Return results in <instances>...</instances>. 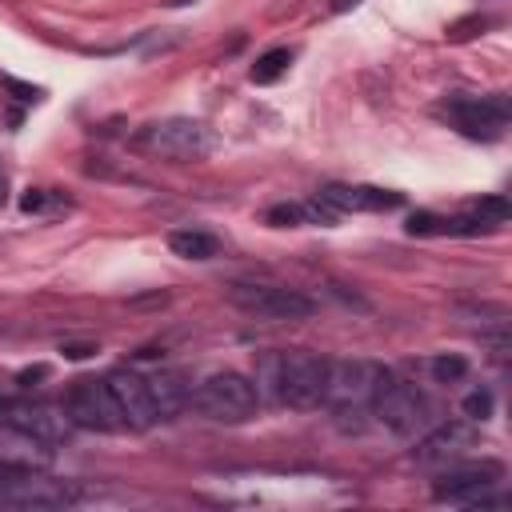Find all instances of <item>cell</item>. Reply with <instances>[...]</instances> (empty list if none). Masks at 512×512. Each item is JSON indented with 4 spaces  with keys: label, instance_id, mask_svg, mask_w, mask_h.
<instances>
[{
    "label": "cell",
    "instance_id": "ffe728a7",
    "mask_svg": "<svg viewBox=\"0 0 512 512\" xmlns=\"http://www.w3.org/2000/svg\"><path fill=\"white\" fill-rule=\"evenodd\" d=\"M264 220L276 224V228H296V224L308 220V208H304V204H272Z\"/></svg>",
    "mask_w": 512,
    "mask_h": 512
},
{
    "label": "cell",
    "instance_id": "277c9868",
    "mask_svg": "<svg viewBox=\"0 0 512 512\" xmlns=\"http://www.w3.org/2000/svg\"><path fill=\"white\" fill-rule=\"evenodd\" d=\"M504 468L496 460H452L444 464V472L432 480V496L440 504H464V508H504V496H492V488L500 484Z\"/></svg>",
    "mask_w": 512,
    "mask_h": 512
},
{
    "label": "cell",
    "instance_id": "d6986e66",
    "mask_svg": "<svg viewBox=\"0 0 512 512\" xmlns=\"http://www.w3.org/2000/svg\"><path fill=\"white\" fill-rule=\"evenodd\" d=\"M472 212H476V216H484L492 228H500V224H508V212H512V208H508V200H504V196H480V200L472 204Z\"/></svg>",
    "mask_w": 512,
    "mask_h": 512
},
{
    "label": "cell",
    "instance_id": "d4e9b609",
    "mask_svg": "<svg viewBox=\"0 0 512 512\" xmlns=\"http://www.w3.org/2000/svg\"><path fill=\"white\" fill-rule=\"evenodd\" d=\"M360 0H332V12H348V8H356Z\"/></svg>",
    "mask_w": 512,
    "mask_h": 512
},
{
    "label": "cell",
    "instance_id": "4fadbf2b",
    "mask_svg": "<svg viewBox=\"0 0 512 512\" xmlns=\"http://www.w3.org/2000/svg\"><path fill=\"white\" fill-rule=\"evenodd\" d=\"M104 380H108V392L116 396V404H120L128 428H152V424H156L144 372H136V368H112Z\"/></svg>",
    "mask_w": 512,
    "mask_h": 512
},
{
    "label": "cell",
    "instance_id": "5bb4252c",
    "mask_svg": "<svg viewBox=\"0 0 512 512\" xmlns=\"http://www.w3.org/2000/svg\"><path fill=\"white\" fill-rule=\"evenodd\" d=\"M320 200L332 212H384L400 204V192L388 188H372V184H324Z\"/></svg>",
    "mask_w": 512,
    "mask_h": 512
},
{
    "label": "cell",
    "instance_id": "8992f818",
    "mask_svg": "<svg viewBox=\"0 0 512 512\" xmlns=\"http://www.w3.org/2000/svg\"><path fill=\"white\" fill-rule=\"evenodd\" d=\"M440 116L468 140H500L504 128H508V96L504 92H492V96H448L440 104Z\"/></svg>",
    "mask_w": 512,
    "mask_h": 512
},
{
    "label": "cell",
    "instance_id": "ac0fdd59",
    "mask_svg": "<svg viewBox=\"0 0 512 512\" xmlns=\"http://www.w3.org/2000/svg\"><path fill=\"white\" fill-rule=\"evenodd\" d=\"M432 376H436L440 384H456V380H464V376H468V360H464V356L444 352V356H436V360H432Z\"/></svg>",
    "mask_w": 512,
    "mask_h": 512
},
{
    "label": "cell",
    "instance_id": "4316f807",
    "mask_svg": "<svg viewBox=\"0 0 512 512\" xmlns=\"http://www.w3.org/2000/svg\"><path fill=\"white\" fill-rule=\"evenodd\" d=\"M8 408H12V400H8V396H0V416H4Z\"/></svg>",
    "mask_w": 512,
    "mask_h": 512
},
{
    "label": "cell",
    "instance_id": "8fae6325",
    "mask_svg": "<svg viewBox=\"0 0 512 512\" xmlns=\"http://www.w3.org/2000/svg\"><path fill=\"white\" fill-rule=\"evenodd\" d=\"M4 420L12 424V432L36 440V444H60L72 432V420L64 408H48V404H12L4 412Z\"/></svg>",
    "mask_w": 512,
    "mask_h": 512
},
{
    "label": "cell",
    "instance_id": "30bf717a",
    "mask_svg": "<svg viewBox=\"0 0 512 512\" xmlns=\"http://www.w3.org/2000/svg\"><path fill=\"white\" fill-rule=\"evenodd\" d=\"M228 300L256 316V320H308L316 312V304L296 292V288H276V284H228Z\"/></svg>",
    "mask_w": 512,
    "mask_h": 512
},
{
    "label": "cell",
    "instance_id": "83f0119b",
    "mask_svg": "<svg viewBox=\"0 0 512 512\" xmlns=\"http://www.w3.org/2000/svg\"><path fill=\"white\" fill-rule=\"evenodd\" d=\"M168 8H184V4H192V0H164Z\"/></svg>",
    "mask_w": 512,
    "mask_h": 512
},
{
    "label": "cell",
    "instance_id": "3957f363",
    "mask_svg": "<svg viewBox=\"0 0 512 512\" xmlns=\"http://www.w3.org/2000/svg\"><path fill=\"white\" fill-rule=\"evenodd\" d=\"M192 408L212 424H248L260 408V392L244 372H212L188 392Z\"/></svg>",
    "mask_w": 512,
    "mask_h": 512
},
{
    "label": "cell",
    "instance_id": "6da1fadb",
    "mask_svg": "<svg viewBox=\"0 0 512 512\" xmlns=\"http://www.w3.org/2000/svg\"><path fill=\"white\" fill-rule=\"evenodd\" d=\"M328 364L316 352H264L256 360V392L260 400H272L280 408H320L324 404V384H328Z\"/></svg>",
    "mask_w": 512,
    "mask_h": 512
},
{
    "label": "cell",
    "instance_id": "52a82bcc",
    "mask_svg": "<svg viewBox=\"0 0 512 512\" xmlns=\"http://www.w3.org/2000/svg\"><path fill=\"white\" fill-rule=\"evenodd\" d=\"M136 144L152 156H164V160H200V156H208L212 136L192 116H164V120L144 124L136 132Z\"/></svg>",
    "mask_w": 512,
    "mask_h": 512
},
{
    "label": "cell",
    "instance_id": "7402d4cb",
    "mask_svg": "<svg viewBox=\"0 0 512 512\" xmlns=\"http://www.w3.org/2000/svg\"><path fill=\"white\" fill-rule=\"evenodd\" d=\"M52 200H56V196H52L48 188H28V192L20 196V208H24V212H44Z\"/></svg>",
    "mask_w": 512,
    "mask_h": 512
},
{
    "label": "cell",
    "instance_id": "9c48e42d",
    "mask_svg": "<svg viewBox=\"0 0 512 512\" xmlns=\"http://www.w3.org/2000/svg\"><path fill=\"white\" fill-rule=\"evenodd\" d=\"M64 412L72 420V428H88V432H124L128 420L116 404V396L108 392V380H76L64 396Z\"/></svg>",
    "mask_w": 512,
    "mask_h": 512
},
{
    "label": "cell",
    "instance_id": "cb8c5ba5",
    "mask_svg": "<svg viewBox=\"0 0 512 512\" xmlns=\"http://www.w3.org/2000/svg\"><path fill=\"white\" fill-rule=\"evenodd\" d=\"M96 348L92 344H64V356H72V360H84V356H92Z\"/></svg>",
    "mask_w": 512,
    "mask_h": 512
},
{
    "label": "cell",
    "instance_id": "603a6c76",
    "mask_svg": "<svg viewBox=\"0 0 512 512\" xmlns=\"http://www.w3.org/2000/svg\"><path fill=\"white\" fill-rule=\"evenodd\" d=\"M4 84H8L20 100H40V88H28V84H20V80H12V76H4Z\"/></svg>",
    "mask_w": 512,
    "mask_h": 512
},
{
    "label": "cell",
    "instance_id": "9a60e30c",
    "mask_svg": "<svg viewBox=\"0 0 512 512\" xmlns=\"http://www.w3.org/2000/svg\"><path fill=\"white\" fill-rule=\"evenodd\" d=\"M144 380H148V400H152L156 424L176 420L180 408L188 404V388L180 384V376H176V372H152V376H144Z\"/></svg>",
    "mask_w": 512,
    "mask_h": 512
},
{
    "label": "cell",
    "instance_id": "e0dca14e",
    "mask_svg": "<svg viewBox=\"0 0 512 512\" xmlns=\"http://www.w3.org/2000/svg\"><path fill=\"white\" fill-rule=\"evenodd\" d=\"M288 64H292V48H268L264 56H256L248 76H252V84H276L288 72Z\"/></svg>",
    "mask_w": 512,
    "mask_h": 512
},
{
    "label": "cell",
    "instance_id": "5b68a950",
    "mask_svg": "<svg viewBox=\"0 0 512 512\" xmlns=\"http://www.w3.org/2000/svg\"><path fill=\"white\" fill-rule=\"evenodd\" d=\"M80 500V488L72 480H52L44 472H32L28 464L0 460V504L4 508H68Z\"/></svg>",
    "mask_w": 512,
    "mask_h": 512
},
{
    "label": "cell",
    "instance_id": "2e32d148",
    "mask_svg": "<svg viewBox=\"0 0 512 512\" xmlns=\"http://www.w3.org/2000/svg\"><path fill=\"white\" fill-rule=\"evenodd\" d=\"M168 248L184 260H216L220 256V240L212 232H200V228H176L168 232Z\"/></svg>",
    "mask_w": 512,
    "mask_h": 512
},
{
    "label": "cell",
    "instance_id": "ba28073f",
    "mask_svg": "<svg viewBox=\"0 0 512 512\" xmlns=\"http://www.w3.org/2000/svg\"><path fill=\"white\" fill-rule=\"evenodd\" d=\"M372 416L396 436H416V432H424L432 424V404L416 384L388 376L380 384L376 400H372Z\"/></svg>",
    "mask_w": 512,
    "mask_h": 512
},
{
    "label": "cell",
    "instance_id": "7a4b0ae2",
    "mask_svg": "<svg viewBox=\"0 0 512 512\" xmlns=\"http://www.w3.org/2000/svg\"><path fill=\"white\" fill-rule=\"evenodd\" d=\"M392 372L376 360H332L328 364V384H324V404L332 408L336 424L344 432H360L364 416L372 412V400L380 392V384Z\"/></svg>",
    "mask_w": 512,
    "mask_h": 512
},
{
    "label": "cell",
    "instance_id": "484cf974",
    "mask_svg": "<svg viewBox=\"0 0 512 512\" xmlns=\"http://www.w3.org/2000/svg\"><path fill=\"white\" fill-rule=\"evenodd\" d=\"M4 188H8V180H4V172H0V204L8 200V192H4Z\"/></svg>",
    "mask_w": 512,
    "mask_h": 512
},
{
    "label": "cell",
    "instance_id": "44dd1931",
    "mask_svg": "<svg viewBox=\"0 0 512 512\" xmlns=\"http://www.w3.org/2000/svg\"><path fill=\"white\" fill-rule=\"evenodd\" d=\"M460 408H464V416H468V420H480V424H484V420L492 416V392L476 388V392H468V396H464V404H460Z\"/></svg>",
    "mask_w": 512,
    "mask_h": 512
},
{
    "label": "cell",
    "instance_id": "7c38bea8",
    "mask_svg": "<svg viewBox=\"0 0 512 512\" xmlns=\"http://www.w3.org/2000/svg\"><path fill=\"white\" fill-rule=\"evenodd\" d=\"M472 444H476V432H472L468 424H456V420H452V424H436V428H428V432L420 436L412 460L424 464V468H444V464L460 460Z\"/></svg>",
    "mask_w": 512,
    "mask_h": 512
}]
</instances>
